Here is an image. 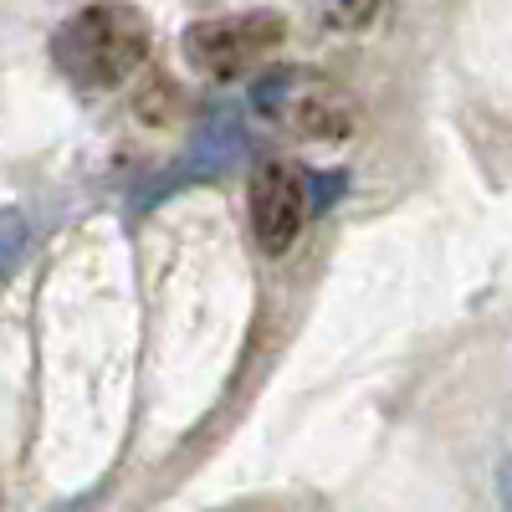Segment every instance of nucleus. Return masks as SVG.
<instances>
[{"label": "nucleus", "mask_w": 512, "mask_h": 512, "mask_svg": "<svg viewBox=\"0 0 512 512\" xmlns=\"http://www.w3.org/2000/svg\"><path fill=\"white\" fill-rule=\"evenodd\" d=\"M251 113L297 144H333L359 128V103L318 67H272L251 82Z\"/></svg>", "instance_id": "obj_1"}, {"label": "nucleus", "mask_w": 512, "mask_h": 512, "mask_svg": "<svg viewBox=\"0 0 512 512\" xmlns=\"http://www.w3.org/2000/svg\"><path fill=\"white\" fill-rule=\"evenodd\" d=\"M52 57L77 88H118L149 57V21L134 6H88L57 26Z\"/></svg>", "instance_id": "obj_2"}, {"label": "nucleus", "mask_w": 512, "mask_h": 512, "mask_svg": "<svg viewBox=\"0 0 512 512\" xmlns=\"http://www.w3.org/2000/svg\"><path fill=\"white\" fill-rule=\"evenodd\" d=\"M287 21L277 11H236V16H205L185 26V62L210 82L246 77L267 52L282 47Z\"/></svg>", "instance_id": "obj_3"}, {"label": "nucleus", "mask_w": 512, "mask_h": 512, "mask_svg": "<svg viewBox=\"0 0 512 512\" xmlns=\"http://www.w3.org/2000/svg\"><path fill=\"white\" fill-rule=\"evenodd\" d=\"M313 210L308 175L287 159H262L251 175V236L267 256H282Z\"/></svg>", "instance_id": "obj_4"}, {"label": "nucleus", "mask_w": 512, "mask_h": 512, "mask_svg": "<svg viewBox=\"0 0 512 512\" xmlns=\"http://www.w3.org/2000/svg\"><path fill=\"white\" fill-rule=\"evenodd\" d=\"M241 159H246V128L231 113H221L216 123H205V134L195 139V154H190L195 175H226V169L241 164Z\"/></svg>", "instance_id": "obj_5"}, {"label": "nucleus", "mask_w": 512, "mask_h": 512, "mask_svg": "<svg viewBox=\"0 0 512 512\" xmlns=\"http://www.w3.org/2000/svg\"><path fill=\"white\" fill-rule=\"evenodd\" d=\"M333 195H344V175H318L313 180V210H328Z\"/></svg>", "instance_id": "obj_6"}, {"label": "nucleus", "mask_w": 512, "mask_h": 512, "mask_svg": "<svg viewBox=\"0 0 512 512\" xmlns=\"http://www.w3.org/2000/svg\"><path fill=\"white\" fill-rule=\"evenodd\" d=\"M369 16H374V6H359V11L328 6V11H323V21H328V26H359V21H369Z\"/></svg>", "instance_id": "obj_7"}, {"label": "nucleus", "mask_w": 512, "mask_h": 512, "mask_svg": "<svg viewBox=\"0 0 512 512\" xmlns=\"http://www.w3.org/2000/svg\"><path fill=\"white\" fill-rule=\"evenodd\" d=\"M497 492H502V507L512 512V456L502 461V472H497Z\"/></svg>", "instance_id": "obj_8"}]
</instances>
